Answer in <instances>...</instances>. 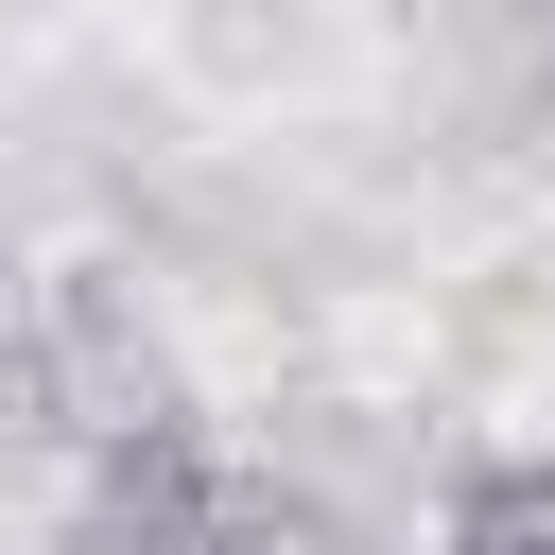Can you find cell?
<instances>
[{"instance_id":"3957f363","label":"cell","mask_w":555,"mask_h":555,"mask_svg":"<svg viewBox=\"0 0 555 555\" xmlns=\"http://www.w3.org/2000/svg\"><path fill=\"white\" fill-rule=\"evenodd\" d=\"M434 555H555V451L468 468V486H451V520H434Z\"/></svg>"},{"instance_id":"277c9868","label":"cell","mask_w":555,"mask_h":555,"mask_svg":"<svg viewBox=\"0 0 555 555\" xmlns=\"http://www.w3.org/2000/svg\"><path fill=\"white\" fill-rule=\"evenodd\" d=\"M0 312H17V278H0Z\"/></svg>"},{"instance_id":"7a4b0ae2","label":"cell","mask_w":555,"mask_h":555,"mask_svg":"<svg viewBox=\"0 0 555 555\" xmlns=\"http://www.w3.org/2000/svg\"><path fill=\"white\" fill-rule=\"evenodd\" d=\"M69 555H260V503H243L225 451L173 416V434H139V451H87Z\"/></svg>"},{"instance_id":"6da1fadb","label":"cell","mask_w":555,"mask_h":555,"mask_svg":"<svg viewBox=\"0 0 555 555\" xmlns=\"http://www.w3.org/2000/svg\"><path fill=\"white\" fill-rule=\"evenodd\" d=\"M0 364H17V399H35L69 451H139V434L191 416V399H173V347H156V312H139V278H35V295L0 312Z\"/></svg>"}]
</instances>
